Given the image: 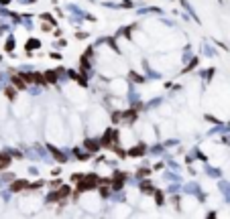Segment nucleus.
<instances>
[{
  "mask_svg": "<svg viewBox=\"0 0 230 219\" xmlns=\"http://www.w3.org/2000/svg\"><path fill=\"white\" fill-rule=\"evenodd\" d=\"M25 187H29L25 183V180H19V183H15V185H12V191H19V189H25Z\"/></svg>",
  "mask_w": 230,
  "mask_h": 219,
  "instance_id": "f257e3e1",
  "label": "nucleus"
},
{
  "mask_svg": "<svg viewBox=\"0 0 230 219\" xmlns=\"http://www.w3.org/2000/svg\"><path fill=\"white\" fill-rule=\"evenodd\" d=\"M8 162H10V158H8V156H0V168H4V166L8 164Z\"/></svg>",
  "mask_w": 230,
  "mask_h": 219,
  "instance_id": "f03ea898",
  "label": "nucleus"
},
{
  "mask_svg": "<svg viewBox=\"0 0 230 219\" xmlns=\"http://www.w3.org/2000/svg\"><path fill=\"white\" fill-rule=\"evenodd\" d=\"M15 85H19V87H25V81H23V79H19V77H15Z\"/></svg>",
  "mask_w": 230,
  "mask_h": 219,
  "instance_id": "7ed1b4c3",
  "label": "nucleus"
}]
</instances>
